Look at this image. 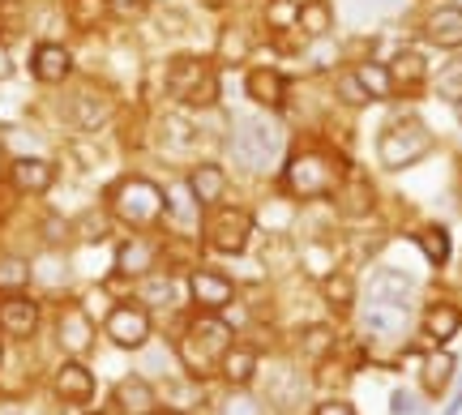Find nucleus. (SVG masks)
I'll return each mask as SVG.
<instances>
[{
	"label": "nucleus",
	"mask_w": 462,
	"mask_h": 415,
	"mask_svg": "<svg viewBox=\"0 0 462 415\" xmlns=\"http://www.w3.org/2000/svg\"><path fill=\"white\" fill-rule=\"evenodd\" d=\"M346 180V163L334 150L321 146H304L296 150L287 167H282V193L296 201H313V198H330L338 193Z\"/></svg>",
	"instance_id": "obj_1"
},
{
	"label": "nucleus",
	"mask_w": 462,
	"mask_h": 415,
	"mask_svg": "<svg viewBox=\"0 0 462 415\" xmlns=\"http://www.w3.org/2000/svg\"><path fill=\"white\" fill-rule=\"evenodd\" d=\"M107 201H112L107 210H112L120 223H129V227H150V223H159V218L167 215V193L154 180H146V176L116 180Z\"/></svg>",
	"instance_id": "obj_2"
},
{
	"label": "nucleus",
	"mask_w": 462,
	"mask_h": 415,
	"mask_svg": "<svg viewBox=\"0 0 462 415\" xmlns=\"http://www.w3.org/2000/svg\"><path fill=\"white\" fill-rule=\"evenodd\" d=\"M227 347H231V326L218 321L215 313H206L189 326V338L180 343V360L193 377H210V373H218V360L227 355Z\"/></svg>",
	"instance_id": "obj_3"
},
{
	"label": "nucleus",
	"mask_w": 462,
	"mask_h": 415,
	"mask_svg": "<svg viewBox=\"0 0 462 415\" xmlns=\"http://www.w3.org/2000/svg\"><path fill=\"white\" fill-rule=\"evenodd\" d=\"M167 95L180 107H215L218 103V73L210 69V60L201 56H176L167 65Z\"/></svg>",
	"instance_id": "obj_4"
},
{
	"label": "nucleus",
	"mask_w": 462,
	"mask_h": 415,
	"mask_svg": "<svg viewBox=\"0 0 462 415\" xmlns=\"http://www.w3.org/2000/svg\"><path fill=\"white\" fill-rule=\"evenodd\" d=\"M282 150V134L274 124H265L262 116H248V120H236V134H231V154L236 163L248 167V171H262L279 159Z\"/></svg>",
	"instance_id": "obj_5"
},
{
	"label": "nucleus",
	"mask_w": 462,
	"mask_h": 415,
	"mask_svg": "<svg viewBox=\"0 0 462 415\" xmlns=\"http://www.w3.org/2000/svg\"><path fill=\"white\" fill-rule=\"evenodd\" d=\"M429 150H432V134L420 124V120H398V124H390L377 142L381 167H390V171H402V167L420 163Z\"/></svg>",
	"instance_id": "obj_6"
},
{
	"label": "nucleus",
	"mask_w": 462,
	"mask_h": 415,
	"mask_svg": "<svg viewBox=\"0 0 462 415\" xmlns=\"http://www.w3.org/2000/svg\"><path fill=\"white\" fill-rule=\"evenodd\" d=\"M248 235H253V215L240 210V206H210V218H206V244L215 253H227V257H240L248 249Z\"/></svg>",
	"instance_id": "obj_7"
},
{
	"label": "nucleus",
	"mask_w": 462,
	"mask_h": 415,
	"mask_svg": "<svg viewBox=\"0 0 462 415\" xmlns=\"http://www.w3.org/2000/svg\"><path fill=\"white\" fill-rule=\"evenodd\" d=\"M107 338H112L116 347H125V351L146 347L150 313L146 309H137V304H120V309H112V313H107Z\"/></svg>",
	"instance_id": "obj_8"
},
{
	"label": "nucleus",
	"mask_w": 462,
	"mask_h": 415,
	"mask_svg": "<svg viewBox=\"0 0 462 415\" xmlns=\"http://www.w3.org/2000/svg\"><path fill=\"white\" fill-rule=\"evenodd\" d=\"M189 291H193V304H201L206 313H218L236 300V282L218 270H193L189 274Z\"/></svg>",
	"instance_id": "obj_9"
},
{
	"label": "nucleus",
	"mask_w": 462,
	"mask_h": 415,
	"mask_svg": "<svg viewBox=\"0 0 462 415\" xmlns=\"http://www.w3.org/2000/svg\"><path fill=\"white\" fill-rule=\"evenodd\" d=\"M9 180H14L17 193L39 198V193H48L51 184H56V167H51L48 159H39V154H22V159L9 163Z\"/></svg>",
	"instance_id": "obj_10"
},
{
	"label": "nucleus",
	"mask_w": 462,
	"mask_h": 415,
	"mask_svg": "<svg viewBox=\"0 0 462 415\" xmlns=\"http://www.w3.org/2000/svg\"><path fill=\"white\" fill-rule=\"evenodd\" d=\"M0 330L9 338H31L39 330V304L31 296H22V291L5 296L0 300Z\"/></svg>",
	"instance_id": "obj_11"
},
{
	"label": "nucleus",
	"mask_w": 462,
	"mask_h": 415,
	"mask_svg": "<svg viewBox=\"0 0 462 415\" xmlns=\"http://www.w3.org/2000/svg\"><path fill=\"white\" fill-rule=\"evenodd\" d=\"M31 73H34V82L60 86V82H69V73H73V56H69V48H60V43H39V48L31 51Z\"/></svg>",
	"instance_id": "obj_12"
},
{
	"label": "nucleus",
	"mask_w": 462,
	"mask_h": 415,
	"mask_svg": "<svg viewBox=\"0 0 462 415\" xmlns=\"http://www.w3.org/2000/svg\"><path fill=\"white\" fill-rule=\"evenodd\" d=\"M245 95L257 107H282V99H287V78H282L279 69H270V65H257V69H248V78H245Z\"/></svg>",
	"instance_id": "obj_13"
},
{
	"label": "nucleus",
	"mask_w": 462,
	"mask_h": 415,
	"mask_svg": "<svg viewBox=\"0 0 462 415\" xmlns=\"http://www.w3.org/2000/svg\"><path fill=\"white\" fill-rule=\"evenodd\" d=\"M184 189H189V198L198 201V206H218V201L227 198V171L218 163H198L193 171H189V180H184Z\"/></svg>",
	"instance_id": "obj_14"
},
{
	"label": "nucleus",
	"mask_w": 462,
	"mask_h": 415,
	"mask_svg": "<svg viewBox=\"0 0 462 415\" xmlns=\"http://www.w3.org/2000/svg\"><path fill=\"white\" fill-rule=\"evenodd\" d=\"M51 390H56L60 402H90V394H95V373L86 364H78V360H69V364L56 368Z\"/></svg>",
	"instance_id": "obj_15"
},
{
	"label": "nucleus",
	"mask_w": 462,
	"mask_h": 415,
	"mask_svg": "<svg viewBox=\"0 0 462 415\" xmlns=\"http://www.w3.org/2000/svg\"><path fill=\"white\" fill-rule=\"evenodd\" d=\"M424 34L437 48H462V5H441L424 22Z\"/></svg>",
	"instance_id": "obj_16"
},
{
	"label": "nucleus",
	"mask_w": 462,
	"mask_h": 415,
	"mask_svg": "<svg viewBox=\"0 0 462 415\" xmlns=\"http://www.w3.org/2000/svg\"><path fill=\"white\" fill-rule=\"evenodd\" d=\"M150 270H154V244L142 240V235H129V240L116 249V274H125V279H146Z\"/></svg>",
	"instance_id": "obj_17"
},
{
	"label": "nucleus",
	"mask_w": 462,
	"mask_h": 415,
	"mask_svg": "<svg viewBox=\"0 0 462 415\" xmlns=\"http://www.w3.org/2000/svg\"><path fill=\"white\" fill-rule=\"evenodd\" d=\"M56 334H60V347L73 351V355H82L95 343V326H90V317L82 309H65L60 321H56Z\"/></svg>",
	"instance_id": "obj_18"
},
{
	"label": "nucleus",
	"mask_w": 462,
	"mask_h": 415,
	"mask_svg": "<svg viewBox=\"0 0 462 415\" xmlns=\"http://www.w3.org/2000/svg\"><path fill=\"white\" fill-rule=\"evenodd\" d=\"M116 407L125 415H150L154 411V390L146 377H125L116 385Z\"/></svg>",
	"instance_id": "obj_19"
},
{
	"label": "nucleus",
	"mask_w": 462,
	"mask_h": 415,
	"mask_svg": "<svg viewBox=\"0 0 462 415\" xmlns=\"http://www.w3.org/2000/svg\"><path fill=\"white\" fill-rule=\"evenodd\" d=\"M218 373L227 377V385H240V390H245V385L253 382V373H257V355L248 347H236V343H231L227 355L218 360Z\"/></svg>",
	"instance_id": "obj_20"
},
{
	"label": "nucleus",
	"mask_w": 462,
	"mask_h": 415,
	"mask_svg": "<svg viewBox=\"0 0 462 415\" xmlns=\"http://www.w3.org/2000/svg\"><path fill=\"white\" fill-rule=\"evenodd\" d=\"M107 116H112V99H103L99 90H82V95L73 99V120H78V129H99Z\"/></svg>",
	"instance_id": "obj_21"
},
{
	"label": "nucleus",
	"mask_w": 462,
	"mask_h": 415,
	"mask_svg": "<svg viewBox=\"0 0 462 415\" xmlns=\"http://www.w3.org/2000/svg\"><path fill=\"white\" fill-rule=\"evenodd\" d=\"M462 326V309L458 304H432L424 313V330L432 334V343H449Z\"/></svg>",
	"instance_id": "obj_22"
},
{
	"label": "nucleus",
	"mask_w": 462,
	"mask_h": 415,
	"mask_svg": "<svg viewBox=\"0 0 462 415\" xmlns=\"http://www.w3.org/2000/svg\"><path fill=\"white\" fill-rule=\"evenodd\" d=\"M411 296V279L407 274H394V270H381L373 279V300L385 304V309H402V300Z\"/></svg>",
	"instance_id": "obj_23"
},
{
	"label": "nucleus",
	"mask_w": 462,
	"mask_h": 415,
	"mask_svg": "<svg viewBox=\"0 0 462 415\" xmlns=\"http://www.w3.org/2000/svg\"><path fill=\"white\" fill-rule=\"evenodd\" d=\"M390 78H394V90H415V86L429 78L424 56H420V51H398L394 65H390Z\"/></svg>",
	"instance_id": "obj_24"
},
{
	"label": "nucleus",
	"mask_w": 462,
	"mask_h": 415,
	"mask_svg": "<svg viewBox=\"0 0 462 415\" xmlns=\"http://www.w3.org/2000/svg\"><path fill=\"white\" fill-rule=\"evenodd\" d=\"M356 78L364 82V90H368V99L381 103L394 95V78H390V65H377V60H360L356 65Z\"/></svg>",
	"instance_id": "obj_25"
},
{
	"label": "nucleus",
	"mask_w": 462,
	"mask_h": 415,
	"mask_svg": "<svg viewBox=\"0 0 462 415\" xmlns=\"http://www.w3.org/2000/svg\"><path fill=\"white\" fill-rule=\"evenodd\" d=\"M334 26V14L326 0H313V5H300L296 9V31H304L309 39H326Z\"/></svg>",
	"instance_id": "obj_26"
},
{
	"label": "nucleus",
	"mask_w": 462,
	"mask_h": 415,
	"mask_svg": "<svg viewBox=\"0 0 462 415\" xmlns=\"http://www.w3.org/2000/svg\"><path fill=\"white\" fill-rule=\"evenodd\" d=\"M112 17V0H69V22L78 31H99Z\"/></svg>",
	"instance_id": "obj_27"
},
{
	"label": "nucleus",
	"mask_w": 462,
	"mask_h": 415,
	"mask_svg": "<svg viewBox=\"0 0 462 415\" xmlns=\"http://www.w3.org/2000/svg\"><path fill=\"white\" fill-rule=\"evenodd\" d=\"M373 210V189L360 180H343V189H338V215H368Z\"/></svg>",
	"instance_id": "obj_28"
},
{
	"label": "nucleus",
	"mask_w": 462,
	"mask_h": 415,
	"mask_svg": "<svg viewBox=\"0 0 462 415\" xmlns=\"http://www.w3.org/2000/svg\"><path fill=\"white\" fill-rule=\"evenodd\" d=\"M321 291H326V300H330L334 309H351V304H356V282H351V274H343V270H330L326 282H321Z\"/></svg>",
	"instance_id": "obj_29"
},
{
	"label": "nucleus",
	"mask_w": 462,
	"mask_h": 415,
	"mask_svg": "<svg viewBox=\"0 0 462 415\" xmlns=\"http://www.w3.org/2000/svg\"><path fill=\"white\" fill-rule=\"evenodd\" d=\"M31 282V262H22V257H0V291L5 296H14Z\"/></svg>",
	"instance_id": "obj_30"
},
{
	"label": "nucleus",
	"mask_w": 462,
	"mask_h": 415,
	"mask_svg": "<svg viewBox=\"0 0 462 415\" xmlns=\"http://www.w3.org/2000/svg\"><path fill=\"white\" fill-rule=\"evenodd\" d=\"M334 99L346 103V107H364V103H373L368 99V90H364V82L356 78V69H346V73L334 78Z\"/></svg>",
	"instance_id": "obj_31"
},
{
	"label": "nucleus",
	"mask_w": 462,
	"mask_h": 415,
	"mask_svg": "<svg viewBox=\"0 0 462 415\" xmlns=\"http://www.w3.org/2000/svg\"><path fill=\"white\" fill-rule=\"evenodd\" d=\"M449 373H454V355L441 351V355H432L429 364H424V385H429L432 394H441V390L449 385Z\"/></svg>",
	"instance_id": "obj_32"
},
{
	"label": "nucleus",
	"mask_w": 462,
	"mask_h": 415,
	"mask_svg": "<svg viewBox=\"0 0 462 415\" xmlns=\"http://www.w3.org/2000/svg\"><path fill=\"white\" fill-rule=\"evenodd\" d=\"M420 249H424V257H429L432 266H446V257H449V235L441 232V227H429V232H420Z\"/></svg>",
	"instance_id": "obj_33"
},
{
	"label": "nucleus",
	"mask_w": 462,
	"mask_h": 415,
	"mask_svg": "<svg viewBox=\"0 0 462 415\" xmlns=\"http://www.w3.org/2000/svg\"><path fill=\"white\" fill-rule=\"evenodd\" d=\"M248 48H253V39H248L245 31H223V39H218V51H223L227 65H240L248 56Z\"/></svg>",
	"instance_id": "obj_34"
},
{
	"label": "nucleus",
	"mask_w": 462,
	"mask_h": 415,
	"mask_svg": "<svg viewBox=\"0 0 462 415\" xmlns=\"http://www.w3.org/2000/svg\"><path fill=\"white\" fill-rule=\"evenodd\" d=\"M300 351H304V355H326V351H334V330H326V326H309Z\"/></svg>",
	"instance_id": "obj_35"
},
{
	"label": "nucleus",
	"mask_w": 462,
	"mask_h": 415,
	"mask_svg": "<svg viewBox=\"0 0 462 415\" xmlns=\"http://www.w3.org/2000/svg\"><path fill=\"white\" fill-rule=\"evenodd\" d=\"M265 22H270L274 31H296V5H291V0H274V5L265 9Z\"/></svg>",
	"instance_id": "obj_36"
},
{
	"label": "nucleus",
	"mask_w": 462,
	"mask_h": 415,
	"mask_svg": "<svg viewBox=\"0 0 462 415\" xmlns=\"http://www.w3.org/2000/svg\"><path fill=\"white\" fill-rule=\"evenodd\" d=\"M437 90H441V99H449V103L462 99V60H454V65L437 78Z\"/></svg>",
	"instance_id": "obj_37"
},
{
	"label": "nucleus",
	"mask_w": 462,
	"mask_h": 415,
	"mask_svg": "<svg viewBox=\"0 0 462 415\" xmlns=\"http://www.w3.org/2000/svg\"><path fill=\"white\" fill-rule=\"evenodd\" d=\"M107 227H112V223H107V215H82L78 218V235H82V240H103V235H107Z\"/></svg>",
	"instance_id": "obj_38"
},
{
	"label": "nucleus",
	"mask_w": 462,
	"mask_h": 415,
	"mask_svg": "<svg viewBox=\"0 0 462 415\" xmlns=\"http://www.w3.org/2000/svg\"><path fill=\"white\" fill-rule=\"evenodd\" d=\"M304 266L326 279V274L334 270V257H326V244H309V249H304Z\"/></svg>",
	"instance_id": "obj_39"
},
{
	"label": "nucleus",
	"mask_w": 462,
	"mask_h": 415,
	"mask_svg": "<svg viewBox=\"0 0 462 415\" xmlns=\"http://www.w3.org/2000/svg\"><path fill=\"white\" fill-rule=\"evenodd\" d=\"M142 296H146L150 304H171V296H176V291H171V282H167V279H150L146 287H142Z\"/></svg>",
	"instance_id": "obj_40"
},
{
	"label": "nucleus",
	"mask_w": 462,
	"mask_h": 415,
	"mask_svg": "<svg viewBox=\"0 0 462 415\" xmlns=\"http://www.w3.org/2000/svg\"><path fill=\"white\" fill-rule=\"evenodd\" d=\"M313 415H356V407H351V402H343V399H326Z\"/></svg>",
	"instance_id": "obj_41"
},
{
	"label": "nucleus",
	"mask_w": 462,
	"mask_h": 415,
	"mask_svg": "<svg viewBox=\"0 0 462 415\" xmlns=\"http://www.w3.org/2000/svg\"><path fill=\"white\" fill-rule=\"evenodd\" d=\"M394 415H415V399L407 394V390H398L394 394Z\"/></svg>",
	"instance_id": "obj_42"
},
{
	"label": "nucleus",
	"mask_w": 462,
	"mask_h": 415,
	"mask_svg": "<svg viewBox=\"0 0 462 415\" xmlns=\"http://www.w3.org/2000/svg\"><path fill=\"white\" fill-rule=\"evenodd\" d=\"M248 407H253L248 399H236V402H227V407H223V415H262V411H248Z\"/></svg>",
	"instance_id": "obj_43"
},
{
	"label": "nucleus",
	"mask_w": 462,
	"mask_h": 415,
	"mask_svg": "<svg viewBox=\"0 0 462 415\" xmlns=\"http://www.w3.org/2000/svg\"><path fill=\"white\" fill-rule=\"evenodd\" d=\"M137 9H142V0H112V14H137Z\"/></svg>",
	"instance_id": "obj_44"
},
{
	"label": "nucleus",
	"mask_w": 462,
	"mask_h": 415,
	"mask_svg": "<svg viewBox=\"0 0 462 415\" xmlns=\"http://www.w3.org/2000/svg\"><path fill=\"white\" fill-rule=\"evenodd\" d=\"M9 198H14V193H9V184L0 180V218H9V210H14V201Z\"/></svg>",
	"instance_id": "obj_45"
},
{
	"label": "nucleus",
	"mask_w": 462,
	"mask_h": 415,
	"mask_svg": "<svg viewBox=\"0 0 462 415\" xmlns=\"http://www.w3.org/2000/svg\"><path fill=\"white\" fill-rule=\"evenodd\" d=\"M9 73H14V60H9V51L0 48V78H9Z\"/></svg>",
	"instance_id": "obj_46"
},
{
	"label": "nucleus",
	"mask_w": 462,
	"mask_h": 415,
	"mask_svg": "<svg viewBox=\"0 0 462 415\" xmlns=\"http://www.w3.org/2000/svg\"><path fill=\"white\" fill-rule=\"evenodd\" d=\"M291 5H296V9H300V5H313V0H291Z\"/></svg>",
	"instance_id": "obj_47"
},
{
	"label": "nucleus",
	"mask_w": 462,
	"mask_h": 415,
	"mask_svg": "<svg viewBox=\"0 0 462 415\" xmlns=\"http://www.w3.org/2000/svg\"><path fill=\"white\" fill-rule=\"evenodd\" d=\"M454 107H458V120H462V99H458V103H454Z\"/></svg>",
	"instance_id": "obj_48"
},
{
	"label": "nucleus",
	"mask_w": 462,
	"mask_h": 415,
	"mask_svg": "<svg viewBox=\"0 0 462 415\" xmlns=\"http://www.w3.org/2000/svg\"><path fill=\"white\" fill-rule=\"evenodd\" d=\"M176 415H180V411H176Z\"/></svg>",
	"instance_id": "obj_49"
}]
</instances>
